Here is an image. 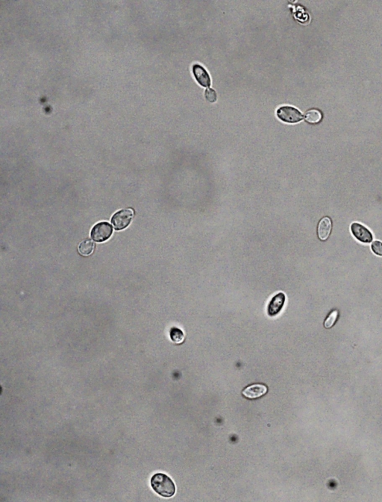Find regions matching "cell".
<instances>
[{"instance_id":"1","label":"cell","mask_w":382,"mask_h":502,"mask_svg":"<svg viewBox=\"0 0 382 502\" xmlns=\"http://www.w3.org/2000/svg\"><path fill=\"white\" fill-rule=\"evenodd\" d=\"M151 485L155 493L165 498H170L175 493V486L170 478L163 473H157L151 479Z\"/></svg>"},{"instance_id":"2","label":"cell","mask_w":382,"mask_h":502,"mask_svg":"<svg viewBox=\"0 0 382 502\" xmlns=\"http://www.w3.org/2000/svg\"><path fill=\"white\" fill-rule=\"evenodd\" d=\"M278 118L287 124H297L302 121L303 115L296 107L291 106H282L276 111Z\"/></svg>"},{"instance_id":"3","label":"cell","mask_w":382,"mask_h":502,"mask_svg":"<svg viewBox=\"0 0 382 502\" xmlns=\"http://www.w3.org/2000/svg\"><path fill=\"white\" fill-rule=\"evenodd\" d=\"M134 210L132 209H123L117 212L111 219V223L116 230H120L128 227L132 220Z\"/></svg>"},{"instance_id":"4","label":"cell","mask_w":382,"mask_h":502,"mask_svg":"<svg viewBox=\"0 0 382 502\" xmlns=\"http://www.w3.org/2000/svg\"><path fill=\"white\" fill-rule=\"evenodd\" d=\"M113 233V228L106 222L98 223L91 230V237L94 241L102 243L106 241L111 237Z\"/></svg>"},{"instance_id":"5","label":"cell","mask_w":382,"mask_h":502,"mask_svg":"<svg viewBox=\"0 0 382 502\" xmlns=\"http://www.w3.org/2000/svg\"><path fill=\"white\" fill-rule=\"evenodd\" d=\"M351 232L356 240L362 243H370L373 240V235L367 228L359 223L351 225Z\"/></svg>"},{"instance_id":"6","label":"cell","mask_w":382,"mask_h":502,"mask_svg":"<svg viewBox=\"0 0 382 502\" xmlns=\"http://www.w3.org/2000/svg\"><path fill=\"white\" fill-rule=\"evenodd\" d=\"M286 295L284 293H278L272 298L268 305L267 313L270 316H275L280 313L285 303Z\"/></svg>"},{"instance_id":"7","label":"cell","mask_w":382,"mask_h":502,"mask_svg":"<svg viewBox=\"0 0 382 502\" xmlns=\"http://www.w3.org/2000/svg\"><path fill=\"white\" fill-rule=\"evenodd\" d=\"M193 74L196 82L204 87H209L212 84L210 76L203 66L199 64L193 66Z\"/></svg>"},{"instance_id":"8","label":"cell","mask_w":382,"mask_h":502,"mask_svg":"<svg viewBox=\"0 0 382 502\" xmlns=\"http://www.w3.org/2000/svg\"><path fill=\"white\" fill-rule=\"evenodd\" d=\"M267 387L264 384H253L243 390V395L246 398L253 399V398L263 397L265 393H267Z\"/></svg>"},{"instance_id":"9","label":"cell","mask_w":382,"mask_h":502,"mask_svg":"<svg viewBox=\"0 0 382 502\" xmlns=\"http://www.w3.org/2000/svg\"><path fill=\"white\" fill-rule=\"evenodd\" d=\"M332 223L329 217H324L319 221L318 225V237L321 240L324 241L329 238L332 231Z\"/></svg>"},{"instance_id":"10","label":"cell","mask_w":382,"mask_h":502,"mask_svg":"<svg viewBox=\"0 0 382 502\" xmlns=\"http://www.w3.org/2000/svg\"><path fill=\"white\" fill-rule=\"evenodd\" d=\"M305 118L308 124H317L322 120V113L318 109H311L307 111Z\"/></svg>"},{"instance_id":"11","label":"cell","mask_w":382,"mask_h":502,"mask_svg":"<svg viewBox=\"0 0 382 502\" xmlns=\"http://www.w3.org/2000/svg\"><path fill=\"white\" fill-rule=\"evenodd\" d=\"M94 250V243L90 240H85L80 243L79 251L82 255L87 256L92 254Z\"/></svg>"},{"instance_id":"12","label":"cell","mask_w":382,"mask_h":502,"mask_svg":"<svg viewBox=\"0 0 382 502\" xmlns=\"http://www.w3.org/2000/svg\"><path fill=\"white\" fill-rule=\"evenodd\" d=\"M170 338L172 342L179 344V343H183L184 340H185V335L181 329L172 328L170 331Z\"/></svg>"},{"instance_id":"13","label":"cell","mask_w":382,"mask_h":502,"mask_svg":"<svg viewBox=\"0 0 382 502\" xmlns=\"http://www.w3.org/2000/svg\"><path fill=\"white\" fill-rule=\"evenodd\" d=\"M338 314H339V313H338V311H332V313L325 319V322H324V326H325V329H331V328L333 327L337 319H338Z\"/></svg>"},{"instance_id":"14","label":"cell","mask_w":382,"mask_h":502,"mask_svg":"<svg viewBox=\"0 0 382 502\" xmlns=\"http://www.w3.org/2000/svg\"><path fill=\"white\" fill-rule=\"evenodd\" d=\"M371 250L375 254L382 257V242L379 241V240H376V241L373 242L371 245Z\"/></svg>"},{"instance_id":"15","label":"cell","mask_w":382,"mask_h":502,"mask_svg":"<svg viewBox=\"0 0 382 502\" xmlns=\"http://www.w3.org/2000/svg\"><path fill=\"white\" fill-rule=\"evenodd\" d=\"M205 96H206V100L209 103H215L216 101V99H217V95H216V91L212 88H209L206 90Z\"/></svg>"}]
</instances>
